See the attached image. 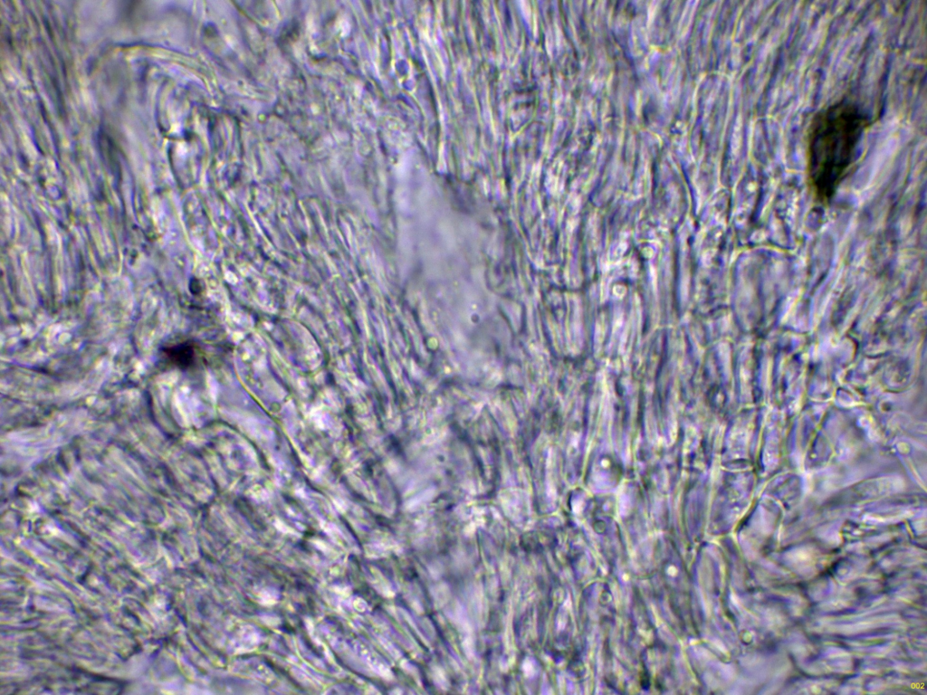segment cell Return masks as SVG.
Returning <instances> with one entry per match:
<instances>
[{
    "mask_svg": "<svg viewBox=\"0 0 927 695\" xmlns=\"http://www.w3.org/2000/svg\"><path fill=\"white\" fill-rule=\"evenodd\" d=\"M869 119L853 103L837 101L817 111L807 133L806 170L815 200L827 205L853 167Z\"/></svg>",
    "mask_w": 927,
    "mask_h": 695,
    "instance_id": "6da1fadb",
    "label": "cell"
},
{
    "mask_svg": "<svg viewBox=\"0 0 927 695\" xmlns=\"http://www.w3.org/2000/svg\"><path fill=\"white\" fill-rule=\"evenodd\" d=\"M167 356L170 361L179 367H188L196 360V351L193 346L187 343L178 344L167 349Z\"/></svg>",
    "mask_w": 927,
    "mask_h": 695,
    "instance_id": "7a4b0ae2",
    "label": "cell"
}]
</instances>
